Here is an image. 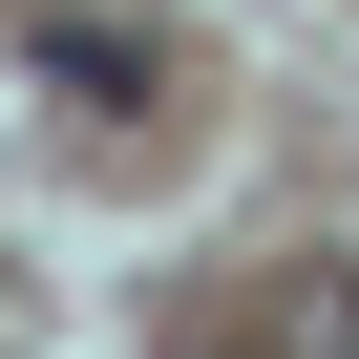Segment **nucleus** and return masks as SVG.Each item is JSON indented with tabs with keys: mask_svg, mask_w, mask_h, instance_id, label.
<instances>
[{
	"mask_svg": "<svg viewBox=\"0 0 359 359\" xmlns=\"http://www.w3.org/2000/svg\"><path fill=\"white\" fill-rule=\"evenodd\" d=\"M275 359H359V275H338V254H296V296H275Z\"/></svg>",
	"mask_w": 359,
	"mask_h": 359,
	"instance_id": "1",
	"label": "nucleus"
}]
</instances>
